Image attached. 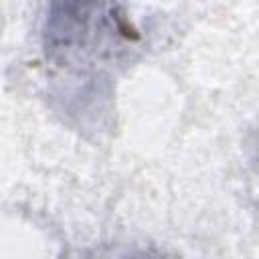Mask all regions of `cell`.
Returning a JSON list of instances; mask_svg holds the SVG:
<instances>
[{"label":"cell","mask_w":259,"mask_h":259,"mask_svg":"<svg viewBox=\"0 0 259 259\" xmlns=\"http://www.w3.org/2000/svg\"><path fill=\"white\" fill-rule=\"evenodd\" d=\"M119 259H170L168 255H164L162 251H154V249H142V251H134L127 253Z\"/></svg>","instance_id":"obj_1"}]
</instances>
